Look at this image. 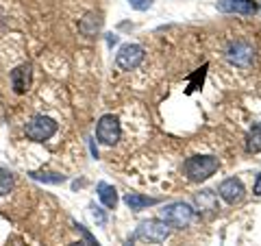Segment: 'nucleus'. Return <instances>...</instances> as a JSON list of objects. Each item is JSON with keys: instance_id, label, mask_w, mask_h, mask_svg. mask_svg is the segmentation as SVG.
<instances>
[{"instance_id": "obj_19", "label": "nucleus", "mask_w": 261, "mask_h": 246, "mask_svg": "<svg viewBox=\"0 0 261 246\" xmlns=\"http://www.w3.org/2000/svg\"><path fill=\"white\" fill-rule=\"evenodd\" d=\"M126 3L137 11H146V9H150V7L154 5V0H126Z\"/></svg>"}, {"instance_id": "obj_4", "label": "nucleus", "mask_w": 261, "mask_h": 246, "mask_svg": "<svg viewBox=\"0 0 261 246\" xmlns=\"http://www.w3.org/2000/svg\"><path fill=\"white\" fill-rule=\"evenodd\" d=\"M170 229H172V227H170L166 220H161V218L144 220V223L137 227L135 235L140 237V240L148 242V244H159V242H163L170 235Z\"/></svg>"}, {"instance_id": "obj_15", "label": "nucleus", "mask_w": 261, "mask_h": 246, "mask_svg": "<svg viewBox=\"0 0 261 246\" xmlns=\"http://www.w3.org/2000/svg\"><path fill=\"white\" fill-rule=\"evenodd\" d=\"M15 185V177L11 170L7 168H0V196H7Z\"/></svg>"}, {"instance_id": "obj_7", "label": "nucleus", "mask_w": 261, "mask_h": 246, "mask_svg": "<svg viewBox=\"0 0 261 246\" xmlns=\"http://www.w3.org/2000/svg\"><path fill=\"white\" fill-rule=\"evenodd\" d=\"M218 194H220V199H222L224 203L228 205H235V203H240L244 199V194H246V190H244V185L240 179H224L222 183L218 185Z\"/></svg>"}, {"instance_id": "obj_18", "label": "nucleus", "mask_w": 261, "mask_h": 246, "mask_svg": "<svg viewBox=\"0 0 261 246\" xmlns=\"http://www.w3.org/2000/svg\"><path fill=\"white\" fill-rule=\"evenodd\" d=\"M35 181H44V183H63L65 177L63 175H57V172H33L31 175Z\"/></svg>"}, {"instance_id": "obj_20", "label": "nucleus", "mask_w": 261, "mask_h": 246, "mask_svg": "<svg viewBox=\"0 0 261 246\" xmlns=\"http://www.w3.org/2000/svg\"><path fill=\"white\" fill-rule=\"evenodd\" d=\"M79 229L83 231V235H85V240H79V242H72V246H98L96 244V240H92V235H89L85 229H83V225H79Z\"/></svg>"}, {"instance_id": "obj_12", "label": "nucleus", "mask_w": 261, "mask_h": 246, "mask_svg": "<svg viewBox=\"0 0 261 246\" xmlns=\"http://www.w3.org/2000/svg\"><path fill=\"white\" fill-rule=\"evenodd\" d=\"M96 190H98V199H100V203L107 209H116L118 207V192H116V187H113V185H109V183H98Z\"/></svg>"}, {"instance_id": "obj_13", "label": "nucleus", "mask_w": 261, "mask_h": 246, "mask_svg": "<svg viewBox=\"0 0 261 246\" xmlns=\"http://www.w3.org/2000/svg\"><path fill=\"white\" fill-rule=\"evenodd\" d=\"M246 151L252 153V155L261 153V122H257V125L248 131V137H246Z\"/></svg>"}, {"instance_id": "obj_8", "label": "nucleus", "mask_w": 261, "mask_h": 246, "mask_svg": "<svg viewBox=\"0 0 261 246\" xmlns=\"http://www.w3.org/2000/svg\"><path fill=\"white\" fill-rule=\"evenodd\" d=\"M33 83V65L22 63L15 70H11V87L15 94H27Z\"/></svg>"}, {"instance_id": "obj_6", "label": "nucleus", "mask_w": 261, "mask_h": 246, "mask_svg": "<svg viewBox=\"0 0 261 246\" xmlns=\"http://www.w3.org/2000/svg\"><path fill=\"white\" fill-rule=\"evenodd\" d=\"M144 61V48L140 44H124L116 55V65L120 70H135Z\"/></svg>"}, {"instance_id": "obj_21", "label": "nucleus", "mask_w": 261, "mask_h": 246, "mask_svg": "<svg viewBox=\"0 0 261 246\" xmlns=\"http://www.w3.org/2000/svg\"><path fill=\"white\" fill-rule=\"evenodd\" d=\"M252 192H255L257 196H261V175L257 177V181H255V190H252Z\"/></svg>"}, {"instance_id": "obj_3", "label": "nucleus", "mask_w": 261, "mask_h": 246, "mask_svg": "<svg viewBox=\"0 0 261 246\" xmlns=\"http://www.w3.org/2000/svg\"><path fill=\"white\" fill-rule=\"evenodd\" d=\"M24 133L31 142H46L57 133V122L48 116H33L24 127Z\"/></svg>"}, {"instance_id": "obj_11", "label": "nucleus", "mask_w": 261, "mask_h": 246, "mask_svg": "<svg viewBox=\"0 0 261 246\" xmlns=\"http://www.w3.org/2000/svg\"><path fill=\"white\" fill-rule=\"evenodd\" d=\"M124 203H126L128 209L142 211V209H146V207H152V205H157L159 201H157V199H150V196H142V194H137V192H128V194L124 196Z\"/></svg>"}, {"instance_id": "obj_9", "label": "nucleus", "mask_w": 261, "mask_h": 246, "mask_svg": "<svg viewBox=\"0 0 261 246\" xmlns=\"http://www.w3.org/2000/svg\"><path fill=\"white\" fill-rule=\"evenodd\" d=\"M218 11L222 13H240V15H255L259 5L255 0H218Z\"/></svg>"}, {"instance_id": "obj_2", "label": "nucleus", "mask_w": 261, "mask_h": 246, "mask_svg": "<svg viewBox=\"0 0 261 246\" xmlns=\"http://www.w3.org/2000/svg\"><path fill=\"white\" fill-rule=\"evenodd\" d=\"M161 220H166L170 227L174 229H183L194 220V207L187 203H170L161 209Z\"/></svg>"}, {"instance_id": "obj_17", "label": "nucleus", "mask_w": 261, "mask_h": 246, "mask_svg": "<svg viewBox=\"0 0 261 246\" xmlns=\"http://www.w3.org/2000/svg\"><path fill=\"white\" fill-rule=\"evenodd\" d=\"M207 68H209V65L205 63L202 68H198V70H196L194 75L190 77V87H187V94H192L194 89H198V87L202 85V81H205V75H207Z\"/></svg>"}, {"instance_id": "obj_10", "label": "nucleus", "mask_w": 261, "mask_h": 246, "mask_svg": "<svg viewBox=\"0 0 261 246\" xmlns=\"http://www.w3.org/2000/svg\"><path fill=\"white\" fill-rule=\"evenodd\" d=\"M255 51H252V46L246 44V42H235L228 46V51H226V59L231 61L233 65H240V68H246V65L252 61V55Z\"/></svg>"}, {"instance_id": "obj_5", "label": "nucleus", "mask_w": 261, "mask_h": 246, "mask_svg": "<svg viewBox=\"0 0 261 246\" xmlns=\"http://www.w3.org/2000/svg\"><path fill=\"white\" fill-rule=\"evenodd\" d=\"M120 135H122V127H120V120L113 116V113H107V116H102L100 120H98V125H96V139L102 146L118 144Z\"/></svg>"}, {"instance_id": "obj_22", "label": "nucleus", "mask_w": 261, "mask_h": 246, "mask_svg": "<svg viewBox=\"0 0 261 246\" xmlns=\"http://www.w3.org/2000/svg\"><path fill=\"white\" fill-rule=\"evenodd\" d=\"M126 246H133V242H130V240H128V242H126Z\"/></svg>"}, {"instance_id": "obj_1", "label": "nucleus", "mask_w": 261, "mask_h": 246, "mask_svg": "<svg viewBox=\"0 0 261 246\" xmlns=\"http://www.w3.org/2000/svg\"><path fill=\"white\" fill-rule=\"evenodd\" d=\"M218 168H220V161H218V157H214V155H194V157L185 159V163H183L185 177L194 183L207 181L209 177L216 175Z\"/></svg>"}, {"instance_id": "obj_16", "label": "nucleus", "mask_w": 261, "mask_h": 246, "mask_svg": "<svg viewBox=\"0 0 261 246\" xmlns=\"http://www.w3.org/2000/svg\"><path fill=\"white\" fill-rule=\"evenodd\" d=\"M196 203L200 205V209L205 207V205H207V209H218V199L211 190H202L200 194H196Z\"/></svg>"}, {"instance_id": "obj_14", "label": "nucleus", "mask_w": 261, "mask_h": 246, "mask_svg": "<svg viewBox=\"0 0 261 246\" xmlns=\"http://www.w3.org/2000/svg\"><path fill=\"white\" fill-rule=\"evenodd\" d=\"M100 24H102L100 13H87L85 18L81 20V31L87 33V35H94V33L100 29Z\"/></svg>"}]
</instances>
